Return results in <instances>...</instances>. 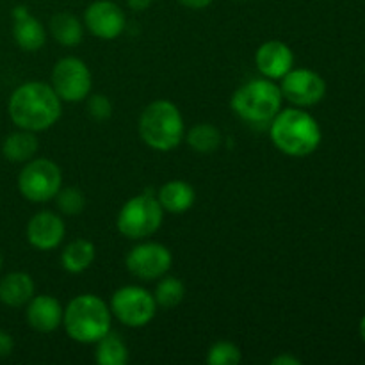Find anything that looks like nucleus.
I'll use <instances>...</instances> for the list:
<instances>
[{
	"instance_id": "obj_20",
	"label": "nucleus",
	"mask_w": 365,
	"mask_h": 365,
	"mask_svg": "<svg viewBox=\"0 0 365 365\" xmlns=\"http://www.w3.org/2000/svg\"><path fill=\"white\" fill-rule=\"evenodd\" d=\"M38 150L39 139L36 132L21 130V128L7 135L2 143V153L9 163L25 164L27 160L34 159Z\"/></svg>"
},
{
	"instance_id": "obj_28",
	"label": "nucleus",
	"mask_w": 365,
	"mask_h": 365,
	"mask_svg": "<svg viewBox=\"0 0 365 365\" xmlns=\"http://www.w3.org/2000/svg\"><path fill=\"white\" fill-rule=\"evenodd\" d=\"M14 349V339L9 331L0 330V359H6L13 353Z\"/></svg>"
},
{
	"instance_id": "obj_6",
	"label": "nucleus",
	"mask_w": 365,
	"mask_h": 365,
	"mask_svg": "<svg viewBox=\"0 0 365 365\" xmlns=\"http://www.w3.org/2000/svg\"><path fill=\"white\" fill-rule=\"evenodd\" d=\"M164 209L157 196L150 192L132 196L123 203L116 217V227L123 237L143 241L159 232L164 221Z\"/></svg>"
},
{
	"instance_id": "obj_19",
	"label": "nucleus",
	"mask_w": 365,
	"mask_h": 365,
	"mask_svg": "<svg viewBox=\"0 0 365 365\" xmlns=\"http://www.w3.org/2000/svg\"><path fill=\"white\" fill-rule=\"evenodd\" d=\"M96 259V248L88 239H73L61 252V266L66 273L81 274L93 266Z\"/></svg>"
},
{
	"instance_id": "obj_23",
	"label": "nucleus",
	"mask_w": 365,
	"mask_h": 365,
	"mask_svg": "<svg viewBox=\"0 0 365 365\" xmlns=\"http://www.w3.org/2000/svg\"><path fill=\"white\" fill-rule=\"evenodd\" d=\"M95 362L98 365H127L128 348L120 335L109 331L96 342Z\"/></svg>"
},
{
	"instance_id": "obj_31",
	"label": "nucleus",
	"mask_w": 365,
	"mask_h": 365,
	"mask_svg": "<svg viewBox=\"0 0 365 365\" xmlns=\"http://www.w3.org/2000/svg\"><path fill=\"white\" fill-rule=\"evenodd\" d=\"M153 4V0H127V6L135 13H143Z\"/></svg>"
},
{
	"instance_id": "obj_5",
	"label": "nucleus",
	"mask_w": 365,
	"mask_h": 365,
	"mask_svg": "<svg viewBox=\"0 0 365 365\" xmlns=\"http://www.w3.org/2000/svg\"><path fill=\"white\" fill-rule=\"evenodd\" d=\"M138 132L148 148L155 152H171L185 138L184 116L170 100H153L139 116Z\"/></svg>"
},
{
	"instance_id": "obj_25",
	"label": "nucleus",
	"mask_w": 365,
	"mask_h": 365,
	"mask_svg": "<svg viewBox=\"0 0 365 365\" xmlns=\"http://www.w3.org/2000/svg\"><path fill=\"white\" fill-rule=\"evenodd\" d=\"M242 360L239 346L230 341H217L209 348L205 362L209 365H237Z\"/></svg>"
},
{
	"instance_id": "obj_18",
	"label": "nucleus",
	"mask_w": 365,
	"mask_h": 365,
	"mask_svg": "<svg viewBox=\"0 0 365 365\" xmlns=\"http://www.w3.org/2000/svg\"><path fill=\"white\" fill-rule=\"evenodd\" d=\"M160 207L168 214H185L192 209L196 202V191L189 182L170 180L160 185L157 192Z\"/></svg>"
},
{
	"instance_id": "obj_8",
	"label": "nucleus",
	"mask_w": 365,
	"mask_h": 365,
	"mask_svg": "<svg viewBox=\"0 0 365 365\" xmlns=\"http://www.w3.org/2000/svg\"><path fill=\"white\" fill-rule=\"evenodd\" d=\"M110 314L127 328L148 327L157 316V307L153 292L141 285H123L114 291L109 303Z\"/></svg>"
},
{
	"instance_id": "obj_3",
	"label": "nucleus",
	"mask_w": 365,
	"mask_h": 365,
	"mask_svg": "<svg viewBox=\"0 0 365 365\" xmlns=\"http://www.w3.org/2000/svg\"><path fill=\"white\" fill-rule=\"evenodd\" d=\"M284 106L280 84L271 78L259 77L245 82L234 91L230 107L235 116L253 127H269Z\"/></svg>"
},
{
	"instance_id": "obj_33",
	"label": "nucleus",
	"mask_w": 365,
	"mask_h": 365,
	"mask_svg": "<svg viewBox=\"0 0 365 365\" xmlns=\"http://www.w3.org/2000/svg\"><path fill=\"white\" fill-rule=\"evenodd\" d=\"M2 266H4V260H2V255H0V273H2Z\"/></svg>"
},
{
	"instance_id": "obj_17",
	"label": "nucleus",
	"mask_w": 365,
	"mask_h": 365,
	"mask_svg": "<svg viewBox=\"0 0 365 365\" xmlns=\"http://www.w3.org/2000/svg\"><path fill=\"white\" fill-rule=\"evenodd\" d=\"M36 294V285L31 274L13 271L0 278V303L9 309H21Z\"/></svg>"
},
{
	"instance_id": "obj_32",
	"label": "nucleus",
	"mask_w": 365,
	"mask_h": 365,
	"mask_svg": "<svg viewBox=\"0 0 365 365\" xmlns=\"http://www.w3.org/2000/svg\"><path fill=\"white\" fill-rule=\"evenodd\" d=\"M359 330H360V337H362V341L365 342V316L362 317V321H360Z\"/></svg>"
},
{
	"instance_id": "obj_14",
	"label": "nucleus",
	"mask_w": 365,
	"mask_h": 365,
	"mask_svg": "<svg viewBox=\"0 0 365 365\" xmlns=\"http://www.w3.org/2000/svg\"><path fill=\"white\" fill-rule=\"evenodd\" d=\"M255 66L262 77L282 81L294 68V52L287 43L269 39L257 48Z\"/></svg>"
},
{
	"instance_id": "obj_10",
	"label": "nucleus",
	"mask_w": 365,
	"mask_h": 365,
	"mask_svg": "<svg viewBox=\"0 0 365 365\" xmlns=\"http://www.w3.org/2000/svg\"><path fill=\"white\" fill-rule=\"evenodd\" d=\"M173 266V255L170 248L160 242L145 241L135 245L125 257V267L134 278L143 282H153L170 273Z\"/></svg>"
},
{
	"instance_id": "obj_30",
	"label": "nucleus",
	"mask_w": 365,
	"mask_h": 365,
	"mask_svg": "<svg viewBox=\"0 0 365 365\" xmlns=\"http://www.w3.org/2000/svg\"><path fill=\"white\" fill-rule=\"evenodd\" d=\"M271 365H302V360L296 359V356H292V355H287V353H284V355L274 356V359L271 360Z\"/></svg>"
},
{
	"instance_id": "obj_22",
	"label": "nucleus",
	"mask_w": 365,
	"mask_h": 365,
	"mask_svg": "<svg viewBox=\"0 0 365 365\" xmlns=\"http://www.w3.org/2000/svg\"><path fill=\"white\" fill-rule=\"evenodd\" d=\"M184 139L196 153L209 155V153L217 152V148L223 143V134H221V130L216 125L203 121V123H198L189 128Z\"/></svg>"
},
{
	"instance_id": "obj_4",
	"label": "nucleus",
	"mask_w": 365,
	"mask_h": 365,
	"mask_svg": "<svg viewBox=\"0 0 365 365\" xmlns=\"http://www.w3.org/2000/svg\"><path fill=\"white\" fill-rule=\"evenodd\" d=\"M113 314L96 294H78L64 307L63 327L68 337L78 344H96L110 331Z\"/></svg>"
},
{
	"instance_id": "obj_11",
	"label": "nucleus",
	"mask_w": 365,
	"mask_h": 365,
	"mask_svg": "<svg viewBox=\"0 0 365 365\" xmlns=\"http://www.w3.org/2000/svg\"><path fill=\"white\" fill-rule=\"evenodd\" d=\"M284 100L294 107L317 106L327 95V81L317 71L309 68H292L280 81Z\"/></svg>"
},
{
	"instance_id": "obj_29",
	"label": "nucleus",
	"mask_w": 365,
	"mask_h": 365,
	"mask_svg": "<svg viewBox=\"0 0 365 365\" xmlns=\"http://www.w3.org/2000/svg\"><path fill=\"white\" fill-rule=\"evenodd\" d=\"M177 2L180 4V6L187 7V9L202 11V9H207L214 0H177Z\"/></svg>"
},
{
	"instance_id": "obj_24",
	"label": "nucleus",
	"mask_w": 365,
	"mask_h": 365,
	"mask_svg": "<svg viewBox=\"0 0 365 365\" xmlns=\"http://www.w3.org/2000/svg\"><path fill=\"white\" fill-rule=\"evenodd\" d=\"M153 298H155V303L159 309L173 310L184 302L185 285L182 284L180 278L171 277V274H164L163 278L157 280Z\"/></svg>"
},
{
	"instance_id": "obj_21",
	"label": "nucleus",
	"mask_w": 365,
	"mask_h": 365,
	"mask_svg": "<svg viewBox=\"0 0 365 365\" xmlns=\"http://www.w3.org/2000/svg\"><path fill=\"white\" fill-rule=\"evenodd\" d=\"M48 32L59 45L73 48L84 39V24L71 13H57L50 18Z\"/></svg>"
},
{
	"instance_id": "obj_27",
	"label": "nucleus",
	"mask_w": 365,
	"mask_h": 365,
	"mask_svg": "<svg viewBox=\"0 0 365 365\" xmlns=\"http://www.w3.org/2000/svg\"><path fill=\"white\" fill-rule=\"evenodd\" d=\"M88 114L95 121H107L110 116H113V102L107 98L102 93H95L91 95L89 93L88 96Z\"/></svg>"
},
{
	"instance_id": "obj_1",
	"label": "nucleus",
	"mask_w": 365,
	"mask_h": 365,
	"mask_svg": "<svg viewBox=\"0 0 365 365\" xmlns=\"http://www.w3.org/2000/svg\"><path fill=\"white\" fill-rule=\"evenodd\" d=\"M7 113L18 128L38 134L48 130L59 121L63 100L46 82L29 81L11 93Z\"/></svg>"
},
{
	"instance_id": "obj_13",
	"label": "nucleus",
	"mask_w": 365,
	"mask_h": 365,
	"mask_svg": "<svg viewBox=\"0 0 365 365\" xmlns=\"http://www.w3.org/2000/svg\"><path fill=\"white\" fill-rule=\"evenodd\" d=\"M64 235H66V225H64L63 217L52 210L36 212L29 220L27 228H25L27 242L39 252L56 250L64 241Z\"/></svg>"
},
{
	"instance_id": "obj_7",
	"label": "nucleus",
	"mask_w": 365,
	"mask_h": 365,
	"mask_svg": "<svg viewBox=\"0 0 365 365\" xmlns=\"http://www.w3.org/2000/svg\"><path fill=\"white\" fill-rule=\"evenodd\" d=\"M63 187V173L53 160L39 157L25 163L18 175V191L27 202H52Z\"/></svg>"
},
{
	"instance_id": "obj_16",
	"label": "nucleus",
	"mask_w": 365,
	"mask_h": 365,
	"mask_svg": "<svg viewBox=\"0 0 365 365\" xmlns=\"http://www.w3.org/2000/svg\"><path fill=\"white\" fill-rule=\"evenodd\" d=\"M13 38L25 52H38L46 43V29L36 16L29 14L27 7L18 6L13 11Z\"/></svg>"
},
{
	"instance_id": "obj_9",
	"label": "nucleus",
	"mask_w": 365,
	"mask_h": 365,
	"mask_svg": "<svg viewBox=\"0 0 365 365\" xmlns=\"http://www.w3.org/2000/svg\"><path fill=\"white\" fill-rule=\"evenodd\" d=\"M50 86L63 102L77 103L89 96L93 88V75L88 64L78 57H63L52 68Z\"/></svg>"
},
{
	"instance_id": "obj_15",
	"label": "nucleus",
	"mask_w": 365,
	"mask_h": 365,
	"mask_svg": "<svg viewBox=\"0 0 365 365\" xmlns=\"http://www.w3.org/2000/svg\"><path fill=\"white\" fill-rule=\"evenodd\" d=\"M64 307L50 294H34L25 305L27 324L38 334H52L63 327Z\"/></svg>"
},
{
	"instance_id": "obj_26",
	"label": "nucleus",
	"mask_w": 365,
	"mask_h": 365,
	"mask_svg": "<svg viewBox=\"0 0 365 365\" xmlns=\"http://www.w3.org/2000/svg\"><path fill=\"white\" fill-rule=\"evenodd\" d=\"M53 200L64 216H78L86 209V196L78 187H61Z\"/></svg>"
},
{
	"instance_id": "obj_12",
	"label": "nucleus",
	"mask_w": 365,
	"mask_h": 365,
	"mask_svg": "<svg viewBox=\"0 0 365 365\" xmlns=\"http://www.w3.org/2000/svg\"><path fill=\"white\" fill-rule=\"evenodd\" d=\"M84 25L95 38L102 41H113L123 34L127 27V16L113 0H95L86 7Z\"/></svg>"
},
{
	"instance_id": "obj_2",
	"label": "nucleus",
	"mask_w": 365,
	"mask_h": 365,
	"mask_svg": "<svg viewBox=\"0 0 365 365\" xmlns=\"http://www.w3.org/2000/svg\"><path fill=\"white\" fill-rule=\"evenodd\" d=\"M269 138L278 152L294 159H303L319 148L323 132L316 118L305 109L282 107L269 123Z\"/></svg>"
}]
</instances>
